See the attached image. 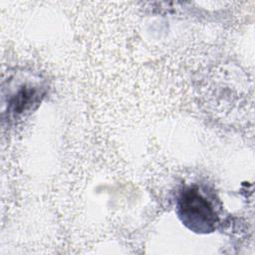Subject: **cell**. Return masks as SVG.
<instances>
[{
	"label": "cell",
	"instance_id": "1",
	"mask_svg": "<svg viewBox=\"0 0 255 255\" xmlns=\"http://www.w3.org/2000/svg\"><path fill=\"white\" fill-rule=\"evenodd\" d=\"M176 211L181 222L197 233L212 232L218 222L211 203L196 187H186L178 197Z\"/></svg>",
	"mask_w": 255,
	"mask_h": 255
},
{
	"label": "cell",
	"instance_id": "2",
	"mask_svg": "<svg viewBox=\"0 0 255 255\" xmlns=\"http://www.w3.org/2000/svg\"><path fill=\"white\" fill-rule=\"evenodd\" d=\"M43 93L41 85L31 82L21 83L17 91L8 96V112L21 115L31 109L34 104L40 102Z\"/></svg>",
	"mask_w": 255,
	"mask_h": 255
}]
</instances>
